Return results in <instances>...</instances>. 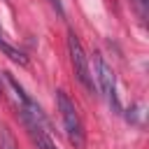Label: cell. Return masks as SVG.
Segmentation results:
<instances>
[{
	"label": "cell",
	"instance_id": "2",
	"mask_svg": "<svg viewBox=\"0 0 149 149\" xmlns=\"http://www.w3.org/2000/svg\"><path fill=\"white\" fill-rule=\"evenodd\" d=\"M68 51H70V61H72V68H74V74H77L79 84H81L88 93H93V91H95V84H93V74H91V65H88V56H86V51H84L79 37H77L72 30L68 33Z\"/></svg>",
	"mask_w": 149,
	"mask_h": 149
},
{
	"label": "cell",
	"instance_id": "4",
	"mask_svg": "<svg viewBox=\"0 0 149 149\" xmlns=\"http://www.w3.org/2000/svg\"><path fill=\"white\" fill-rule=\"evenodd\" d=\"M0 51H2L7 58H12L14 63H19V65H28L26 54H23V51H19L16 47H12L9 42H5V40H2V35H0Z\"/></svg>",
	"mask_w": 149,
	"mask_h": 149
},
{
	"label": "cell",
	"instance_id": "1",
	"mask_svg": "<svg viewBox=\"0 0 149 149\" xmlns=\"http://www.w3.org/2000/svg\"><path fill=\"white\" fill-rule=\"evenodd\" d=\"M56 105H58V112H61V119H63V126H65V133H68L70 144H74V149H84V144H86L84 121H81L74 102L70 100V95L63 88L56 91Z\"/></svg>",
	"mask_w": 149,
	"mask_h": 149
},
{
	"label": "cell",
	"instance_id": "8",
	"mask_svg": "<svg viewBox=\"0 0 149 149\" xmlns=\"http://www.w3.org/2000/svg\"><path fill=\"white\" fill-rule=\"evenodd\" d=\"M0 35H2V28H0Z\"/></svg>",
	"mask_w": 149,
	"mask_h": 149
},
{
	"label": "cell",
	"instance_id": "5",
	"mask_svg": "<svg viewBox=\"0 0 149 149\" xmlns=\"http://www.w3.org/2000/svg\"><path fill=\"white\" fill-rule=\"evenodd\" d=\"M137 5H140V19L144 21L147 19V0H137Z\"/></svg>",
	"mask_w": 149,
	"mask_h": 149
},
{
	"label": "cell",
	"instance_id": "3",
	"mask_svg": "<svg viewBox=\"0 0 149 149\" xmlns=\"http://www.w3.org/2000/svg\"><path fill=\"white\" fill-rule=\"evenodd\" d=\"M93 65H95V77H98V84H100V91L107 100V105L112 107V112L121 114V102H119V93H116V77H114V70L107 65V61L95 54L93 56Z\"/></svg>",
	"mask_w": 149,
	"mask_h": 149
},
{
	"label": "cell",
	"instance_id": "7",
	"mask_svg": "<svg viewBox=\"0 0 149 149\" xmlns=\"http://www.w3.org/2000/svg\"><path fill=\"white\" fill-rule=\"evenodd\" d=\"M0 95H2V79H0Z\"/></svg>",
	"mask_w": 149,
	"mask_h": 149
},
{
	"label": "cell",
	"instance_id": "6",
	"mask_svg": "<svg viewBox=\"0 0 149 149\" xmlns=\"http://www.w3.org/2000/svg\"><path fill=\"white\" fill-rule=\"evenodd\" d=\"M49 2H51V7H54V9H56L61 16L65 14V12H63V2H61V0H49Z\"/></svg>",
	"mask_w": 149,
	"mask_h": 149
}]
</instances>
